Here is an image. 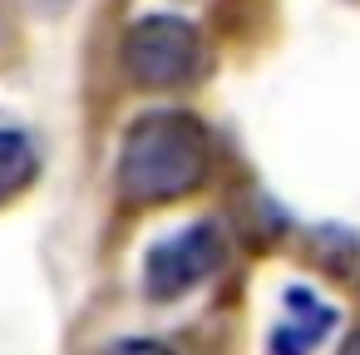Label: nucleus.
I'll return each instance as SVG.
<instances>
[{
  "label": "nucleus",
  "instance_id": "4",
  "mask_svg": "<svg viewBox=\"0 0 360 355\" xmlns=\"http://www.w3.org/2000/svg\"><path fill=\"white\" fill-rule=\"evenodd\" d=\"M281 321L271 330V355H311L330 330H335V311L326 301H316V291H301L291 286L281 296Z\"/></svg>",
  "mask_w": 360,
  "mask_h": 355
},
{
  "label": "nucleus",
  "instance_id": "5",
  "mask_svg": "<svg viewBox=\"0 0 360 355\" xmlns=\"http://www.w3.org/2000/svg\"><path fill=\"white\" fill-rule=\"evenodd\" d=\"M35 178H40V153H35L30 134L0 129V207L15 202Z\"/></svg>",
  "mask_w": 360,
  "mask_h": 355
},
{
  "label": "nucleus",
  "instance_id": "6",
  "mask_svg": "<svg viewBox=\"0 0 360 355\" xmlns=\"http://www.w3.org/2000/svg\"><path fill=\"white\" fill-rule=\"evenodd\" d=\"M104 355H173V345H163V340H148V335H129V340H114Z\"/></svg>",
  "mask_w": 360,
  "mask_h": 355
},
{
  "label": "nucleus",
  "instance_id": "1",
  "mask_svg": "<svg viewBox=\"0 0 360 355\" xmlns=\"http://www.w3.org/2000/svg\"><path fill=\"white\" fill-rule=\"evenodd\" d=\"M212 138L198 114L188 109H148L124 129L119 143V198L134 207H158L198 193L207 183Z\"/></svg>",
  "mask_w": 360,
  "mask_h": 355
},
{
  "label": "nucleus",
  "instance_id": "7",
  "mask_svg": "<svg viewBox=\"0 0 360 355\" xmlns=\"http://www.w3.org/2000/svg\"><path fill=\"white\" fill-rule=\"evenodd\" d=\"M340 355H360V330H350V335H345V345H340Z\"/></svg>",
  "mask_w": 360,
  "mask_h": 355
},
{
  "label": "nucleus",
  "instance_id": "2",
  "mask_svg": "<svg viewBox=\"0 0 360 355\" xmlns=\"http://www.w3.org/2000/svg\"><path fill=\"white\" fill-rule=\"evenodd\" d=\"M124 70L139 89H188L207 70V45L183 15H143L124 35Z\"/></svg>",
  "mask_w": 360,
  "mask_h": 355
},
{
  "label": "nucleus",
  "instance_id": "3",
  "mask_svg": "<svg viewBox=\"0 0 360 355\" xmlns=\"http://www.w3.org/2000/svg\"><path fill=\"white\" fill-rule=\"evenodd\" d=\"M222 262H227V237L212 222L183 227V232H173V237L148 247L143 291H148V301H178V296L198 291L207 276H217Z\"/></svg>",
  "mask_w": 360,
  "mask_h": 355
}]
</instances>
